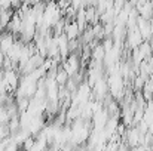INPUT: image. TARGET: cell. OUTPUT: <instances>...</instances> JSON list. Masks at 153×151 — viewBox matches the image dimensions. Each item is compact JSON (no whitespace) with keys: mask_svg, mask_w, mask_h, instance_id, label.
<instances>
[{"mask_svg":"<svg viewBox=\"0 0 153 151\" xmlns=\"http://www.w3.org/2000/svg\"><path fill=\"white\" fill-rule=\"evenodd\" d=\"M15 40H16L15 34H12L10 31L4 30V31L0 34V50H1V53L6 55V53L10 50V48L13 46Z\"/></svg>","mask_w":153,"mask_h":151,"instance_id":"3","label":"cell"},{"mask_svg":"<svg viewBox=\"0 0 153 151\" xmlns=\"http://www.w3.org/2000/svg\"><path fill=\"white\" fill-rule=\"evenodd\" d=\"M3 82L6 85L7 94H12L16 91L18 85H19V76L16 73V70L13 68H4L3 70Z\"/></svg>","mask_w":153,"mask_h":151,"instance_id":"1","label":"cell"},{"mask_svg":"<svg viewBox=\"0 0 153 151\" xmlns=\"http://www.w3.org/2000/svg\"><path fill=\"white\" fill-rule=\"evenodd\" d=\"M68 77H70V76L67 74V71H65L62 67L56 68V71H55V80H56V83H58L59 86H65Z\"/></svg>","mask_w":153,"mask_h":151,"instance_id":"5","label":"cell"},{"mask_svg":"<svg viewBox=\"0 0 153 151\" xmlns=\"http://www.w3.org/2000/svg\"><path fill=\"white\" fill-rule=\"evenodd\" d=\"M147 42H149V45H150V48H152V50H153V33H152V36L149 37V40H147Z\"/></svg>","mask_w":153,"mask_h":151,"instance_id":"9","label":"cell"},{"mask_svg":"<svg viewBox=\"0 0 153 151\" xmlns=\"http://www.w3.org/2000/svg\"><path fill=\"white\" fill-rule=\"evenodd\" d=\"M0 55H1V50H0ZM3 55H4V53H3Z\"/></svg>","mask_w":153,"mask_h":151,"instance_id":"10","label":"cell"},{"mask_svg":"<svg viewBox=\"0 0 153 151\" xmlns=\"http://www.w3.org/2000/svg\"><path fill=\"white\" fill-rule=\"evenodd\" d=\"M33 144H34V139H33V135H30V136L22 142V148H25V150H31Z\"/></svg>","mask_w":153,"mask_h":151,"instance_id":"7","label":"cell"},{"mask_svg":"<svg viewBox=\"0 0 153 151\" xmlns=\"http://www.w3.org/2000/svg\"><path fill=\"white\" fill-rule=\"evenodd\" d=\"M152 101H153V95H152Z\"/></svg>","mask_w":153,"mask_h":151,"instance_id":"11","label":"cell"},{"mask_svg":"<svg viewBox=\"0 0 153 151\" xmlns=\"http://www.w3.org/2000/svg\"><path fill=\"white\" fill-rule=\"evenodd\" d=\"M144 82H146V79H144L143 76L137 74V76L134 77V89H135V91H141L143 86H144Z\"/></svg>","mask_w":153,"mask_h":151,"instance_id":"6","label":"cell"},{"mask_svg":"<svg viewBox=\"0 0 153 151\" xmlns=\"http://www.w3.org/2000/svg\"><path fill=\"white\" fill-rule=\"evenodd\" d=\"M25 1H27L30 6H33V4H37V3H40L42 0H25Z\"/></svg>","mask_w":153,"mask_h":151,"instance_id":"8","label":"cell"},{"mask_svg":"<svg viewBox=\"0 0 153 151\" xmlns=\"http://www.w3.org/2000/svg\"><path fill=\"white\" fill-rule=\"evenodd\" d=\"M80 30H79V25H77V22L76 21H65V25H64V34L67 36V39L68 40H71V39H77L79 36H80Z\"/></svg>","mask_w":153,"mask_h":151,"instance_id":"4","label":"cell"},{"mask_svg":"<svg viewBox=\"0 0 153 151\" xmlns=\"http://www.w3.org/2000/svg\"><path fill=\"white\" fill-rule=\"evenodd\" d=\"M62 68L67 71V74L70 77L76 76L77 71H79V56H77V53H74V52L68 53V56L62 59Z\"/></svg>","mask_w":153,"mask_h":151,"instance_id":"2","label":"cell"}]
</instances>
